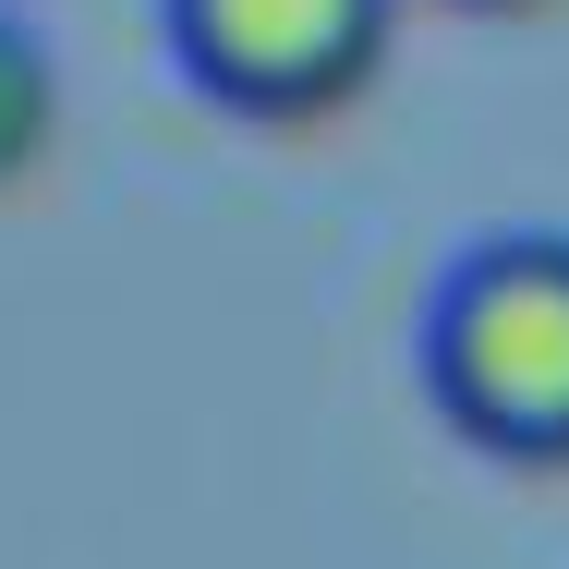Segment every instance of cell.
Masks as SVG:
<instances>
[{
	"mask_svg": "<svg viewBox=\"0 0 569 569\" xmlns=\"http://www.w3.org/2000/svg\"><path fill=\"white\" fill-rule=\"evenodd\" d=\"M425 388L472 449L569 460V230L460 242L425 303Z\"/></svg>",
	"mask_w": 569,
	"mask_h": 569,
	"instance_id": "cell-1",
	"label": "cell"
},
{
	"mask_svg": "<svg viewBox=\"0 0 569 569\" xmlns=\"http://www.w3.org/2000/svg\"><path fill=\"white\" fill-rule=\"evenodd\" d=\"M158 12H170L182 73L254 121L340 110L388 61V24H400V0H158Z\"/></svg>",
	"mask_w": 569,
	"mask_h": 569,
	"instance_id": "cell-2",
	"label": "cell"
},
{
	"mask_svg": "<svg viewBox=\"0 0 569 569\" xmlns=\"http://www.w3.org/2000/svg\"><path fill=\"white\" fill-rule=\"evenodd\" d=\"M49 121H61V61H49V37L0 0V182L49 146Z\"/></svg>",
	"mask_w": 569,
	"mask_h": 569,
	"instance_id": "cell-3",
	"label": "cell"
}]
</instances>
